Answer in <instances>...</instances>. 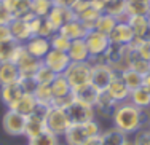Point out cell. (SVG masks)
<instances>
[{"instance_id": "6da1fadb", "label": "cell", "mask_w": 150, "mask_h": 145, "mask_svg": "<svg viewBox=\"0 0 150 145\" xmlns=\"http://www.w3.org/2000/svg\"><path fill=\"white\" fill-rule=\"evenodd\" d=\"M149 110V108H147ZM147 110H141L136 105H133L129 101L126 102H120L115 105L112 112V121H113V128H117L121 132H125L126 136L129 134H136L137 131H141L142 128H145V112Z\"/></svg>"}, {"instance_id": "7a4b0ae2", "label": "cell", "mask_w": 150, "mask_h": 145, "mask_svg": "<svg viewBox=\"0 0 150 145\" xmlns=\"http://www.w3.org/2000/svg\"><path fill=\"white\" fill-rule=\"evenodd\" d=\"M45 123H46V131L56 134L58 137H61V136L64 137V134H66L67 131H69V128L72 126V121H70L66 108L54 107V105L46 108Z\"/></svg>"}, {"instance_id": "3957f363", "label": "cell", "mask_w": 150, "mask_h": 145, "mask_svg": "<svg viewBox=\"0 0 150 145\" xmlns=\"http://www.w3.org/2000/svg\"><path fill=\"white\" fill-rule=\"evenodd\" d=\"M101 134V128H99V123L96 120L83 125H72L69 128L66 134H64V139H66L67 145H83L88 139L96 137Z\"/></svg>"}, {"instance_id": "277c9868", "label": "cell", "mask_w": 150, "mask_h": 145, "mask_svg": "<svg viewBox=\"0 0 150 145\" xmlns=\"http://www.w3.org/2000/svg\"><path fill=\"white\" fill-rule=\"evenodd\" d=\"M91 69H93V62H70V65L67 67V70L62 73L66 77V80L69 81L70 88L78 89L81 86H86L91 83Z\"/></svg>"}, {"instance_id": "5b68a950", "label": "cell", "mask_w": 150, "mask_h": 145, "mask_svg": "<svg viewBox=\"0 0 150 145\" xmlns=\"http://www.w3.org/2000/svg\"><path fill=\"white\" fill-rule=\"evenodd\" d=\"M85 43H86L88 53L91 56V61H96V59L104 58V54L107 53V49L110 48V40L109 37L94 29H90L88 34L85 35Z\"/></svg>"}, {"instance_id": "8992f818", "label": "cell", "mask_w": 150, "mask_h": 145, "mask_svg": "<svg viewBox=\"0 0 150 145\" xmlns=\"http://www.w3.org/2000/svg\"><path fill=\"white\" fill-rule=\"evenodd\" d=\"M115 75L117 73H115V70L112 69V65L105 64V62H93L91 84L99 91V93H105V89L109 88L110 81L113 80Z\"/></svg>"}, {"instance_id": "52a82bcc", "label": "cell", "mask_w": 150, "mask_h": 145, "mask_svg": "<svg viewBox=\"0 0 150 145\" xmlns=\"http://www.w3.org/2000/svg\"><path fill=\"white\" fill-rule=\"evenodd\" d=\"M26 120H27V116L18 113L16 110L8 108L6 113L3 115V120H2L3 131L8 136H13V137L24 136L26 134Z\"/></svg>"}, {"instance_id": "ba28073f", "label": "cell", "mask_w": 150, "mask_h": 145, "mask_svg": "<svg viewBox=\"0 0 150 145\" xmlns=\"http://www.w3.org/2000/svg\"><path fill=\"white\" fill-rule=\"evenodd\" d=\"M15 64L18 65L19 69V73L21 77H34L35 72L38 70V67L42 65V61L27 53V49L24 48V45H21L19 49H18V54L15 58Z\"/></svg>"}, {"instance_id": "9c48e42d", "label": "cell", "mask_w": 150, "mask_h": 145, "mask_svg": "<svg viewBox=\"0 0 150 145\" xmlns=\"http://www.w3.org/2000/svg\"><path fill=\"white\" fill-rule=\"evenodd\" d=\"M43 64L48 67L50 70L56 73V75H62L64 72L67 70V67L70 65V58L66 51H58V49H50L48 54L43 58Z\"/></svg>"}, {"instance_id": "30bf717a", "label": "cell", "mask_w": 150, "mask_h": 145, "mask_svg": "<svg viewBox=\"0 0 150 145\" xmlns=\"http://www.w3.org/2000/svg\"><path fill=\"white\" fill-rule=\"evenodd\" d=\"M66 110H67V115H69L72 125H83V123L93 121V120H94V115H96L94 107L85 105V104L77 102V101H74Z\"/></svg>"}, {"instance_id": "8fae6325", "label": "cell", "mask_w": 150, "mask_h": 145, "mask_svg": "<svg viewBox=\"0 0 150 145\" xmlns=\"http://www.w3.org/2000/svg\"><path fill=\"white\" fill-rule=\"evenodd\" d=\"M134 38V32L126 21H118L113 30L109 34L110 45H115V46H129Z\"/></svg>"}, {"instance_id": "7c38bea8", "label": "cell", "mask_w": 150, "mask_h": 145, "mask_svg": "<svg viewBox=\"0 0 150 145\" xmlns=\"http://www.w3.org/2000/svg\"><path fill=\"white\" fill-rule=\"evenodd\" d=\"M45 112L46 107H38L32 115L27 116L26 120V134L24 136L27 139H34V137L40 136L42 132L46 131V123H45Z\"/></svg>"}, {"instance_id": "4fadbf2b", "label": "cell", "mask_w": 150, "mask_h": 145, "mask_svg": "<svg viewBox=\"0 0 150 145\" xmlns=\"http://www.w3.org/2000/svg\"><path fill=\"white\" fill-rule=\"evenodd\" d=\"M105 94L112 99L115 104H120V102H126L129 101V94L131 91L128 89V86L125 84V81L121 80V77L117 73L115 77H113V80L110 81L109 88L105 89Z\"/></svg>"}, {"instance_id": "5bb4252c", "label": "cell", "mask_w": 150, "mask_h": 145, "mask_svg": "<svg viewBox=\"0 0 150 145\" xmlns=\"http://www.w3.org/2000/svg\"><path fill=\"white\" fill-rule=\"evenodd\" d=\"M74 18H75V15H74L72 8L59 5V3H54V6L51 8V11H50V15L46 16V19L50 21V24H51L56 30H59L64 24L69 23V21L74 19Z\"/></svg>"}, {"instance_id": "9a60e30c", "label": "cell", "mask_w": 150, "mask_h": 145, "mask_svg": "<svg viewBox=\"0 0 150 145\" xmlns=\"http://www.w3.org/2000/svg\"><path fill=\"white\" fill-rule=\"evenodd\" d=\"M8 27H10V32H11V38L21 45H24L29 38L34 37L26 18H13V21L8 24Z\"/></svg>"}, {"instance_id": "2e32d148", "label": "cell", "mask_w": 150, "mask_h": 145, "mask_svg": "<svg viewBox=\"0 0 150 145\" xmlns=\"http://www.w3.org/2000/svg\"><path fill=\"white\" fill-rule=\"evenodd\" d=\"M24 48L27 49V53H30L34 58L43 61V58L48 54V51L51 49V43H50V38L40 37V35H34L32 38L24 43Z\"/></svg>"}, {"instance_id": "e0dca14e", "label": "cell", "mask_w": 150, "mask_h": 145, "mask_svg": "<svg viewBox=\"0 0 150 145\" xmlns=\"http://www.w3.org/2000/svg\"><path fill=\"white\" fill-rule=\"evenodd\" d=\"M88 30H90V27H88L83 21H80L78 18H74L69 23L64 24L58 32L66 35L69 40H78V38H85V35L88 34Z\"/></svg>"}, {"instance_id": "ac0fdd59", "label": "cell", "mask_w": 150, "mask_h": 145, "mask_svg": "<svg viewBox=\"0 0 150 145\" xmlns=\"http://www.w3.org/2000/svg\"><path fill=\"white\" fill-rule=\"evenodd\" d=\"M38 107H40V105L37 104V99L34 97V94L24 93L23 96L11 105V110H16L18 113H21V115H24V116H29L37 110Z\"/></svg>"}, {"instance_id": "d6986e66", "label": "cell", "mask_w": 150, "mask_h": 145, "mask_svg": "<svg viewBox=\"0 0 150 145\" xmlns=\"http://www.w3.org/2000/svg\"><path fill=\"white\" fill-rule=\"evenodd\" d=\"M23 94H24V89H23V86L19 84V81L11 83V84H3V86H0V99H2V102L8 108H11V105L15 104Z\"/></svg>"}, {"instance_id": "ffe728a7", "label": "cell", "mask_w": 150, "mask_h": 145, "mask_svg": "<svg viewBox=\"0 0 150 145\" xmlns=\"http://www.w3.org/2000/svg\"><path fill=\"white\" fill-rule=\"evenodd\" d=\"M72 93H74V97H75L77 102H81V104L90 105V107H94L96 102H98V99H99V96H101V93H99L91 83L86 84V86L78 88V89H74Z\"/></svg>"}, {"instance_id": "44dd1931", "label": "cell", "mask_w": 150, "mask_h": 145, "mask_svg": "<svg viewBox=\"0 0 150 145\" xmlns=\"http://www.w3.org/2000/svg\"><path fill=\"white\" fill-rule=\"evenodd\" d=\"M67 54H69V58L72 62H88V61H91V56H90V53H88L86 43H85L83 38L72 40Z\"/></svg>"}, {"instance_id": "7402d4cb", "label": "cell", "mask_w": 150, "mask_h": 145, "mask_svg": "<svg viewBox=\"0 0 150 145\" xmlns=\"http://www.w3.org/2000/svg\"><path fill=\"white\" fill-rule=\"evenodd\" d=\"M21 73L15 62H2L0 64V86L3 84H11L19 81Z\"/></svg>"}, {"instance_id": "603a6c76", "label": "cell", "mask_w": 150, "mask_h": 145, "mask_svg": "<svg viewBox=\"0 0 150 145\" xmlns=\"http://www.w3.org/2000/svg\"><path fill=\"white\" fill-rule=\"evenodd\" d=\"M102 145H131L128 142V136L125 132H121L117 128H110L99 134Z\"/></svg>"}, {"instance_id": "cb8c5ba5", "label": "cell", "mask_w": 150, "mask_h": 145, "mask_svg": "<svg viewBox=\"0 0 150 145\" xmlns=\"http://www.w3.org/2000/svg\"><path fill=\"white\" fill-rule=\"evenodd\" d=\"M19 46H21V43H18L13 38L0 42V64L2 62H13L15 61Z\"/></svg>"}, {"instance_id": "d4e9b609", "label": "cell", "mask_w": 150, "mask_h": 145, "mask_svg": "<svg viewBox=\"0 0 150 145\" xmlns=\"http://www.w3.org/2000/svg\"><path fill=\"white\" fill-rule=\"evenodd\" d=\"M51 91H53V97H54V101H58V99H62V97H67L72 94V88H70L69 81L66 80V77L64 75H56V78L51 81ZM53 101V102H54Z\"/></svg>"}, {"instance_id": "484cf974", "label": "cell", "mask_w": 150, "mask_h": 145, "mask_svg": "<svg viewBox=\"0 0 150 145\" xmlns=\"http://www.w3.org/2000/svg\"><path fill=\"white\" fill-rule=\"evenodd\" d=\"M13 18H26L30 15V0H3Z\"/></svg>"}, {"instance_id": "4316f807", "label": "cell", "mask_w": 150, "mask_h": 145, "mask_svg": "<svg viewBox=\"0 0 150 145\" xmlns=\"http://www.w3.org/2000/svg\"><path fill=\"white\" fill-rule=\"evenodd\" d=\"M117 23H118V19H117L115 16H112V15H109V13L104 11V13H101V15H99L98 19H96L93 29L109 37V34L113 30V27L117 26Z\"/></svg>"}, {"instance_id": "83f0119b", "label": "cell", "mask_w": 150, "mask_h": 145, "mask_svg": "<svg viewBox=\"0 0 150 145\" xmlns=\"http://www.w3.org/2000/svg\"><path fill=\"white\" fill-rule=\"evenodd\" d=\"M129 102L137 108H141V110H147V108H150V91L144 86L131 91Z\"/></svg>"}, {"instance_id": "f1b7e54d", "label": "cell", "mask_w": 150, "mask_h": 145, "mask_svg": "<svg viewBox=\"0 0 150 145\" xmlns=\"http://www.w3.org/2000/svg\"><path fill=\"white\" fill-rule=\"evenodd\" d=\"M32 94L37 99V104L40 105V107L48 108L53 105L54 97H53V91H51V86H50V84H37V88H35V91Z\"/></svg>"}, {"instance_id": "f546056e", "label": "cell", "mask_w": 150, "mask_h": 145, "mask_svg": "<svg viewBox=\"0 0 150 145\" xmlns=\"http://www.w3.org/2000/svg\"><path fill=\"white\" fill-rule=\"evenodd\" d=\"M118 75L121 77V80L125 81V84L128 86L129 91H134V89H137V88H141L142 83H144V77L133 69H126V70H123V72H120Z\"/></svg>"}, {"instance_id": "4dcf8cb0", "label": "cell", "mask_w": 150, "mask_h": 145, "mask_svg": "<svg viewBox=\"0 0 150 145\" xmlns=\"http://www.w3.org/2000/svg\"><path fill=\"white\" fill-rule=\"evenodd\" d=\"M54 6V2L51 0H30V15L37 18H46Z\"/></svg>"}, {"instance_id": "1f68e13d", "label": "cell", "mask_w": 150, "mask_h": 145, "mask_svg": "<svg viewBox=\"0 0 150 145\" xmlns=\"http://www.w3.org/2000/svg\"><path fill=\"white\" fill-rule=\"evenodd\" d=\"M54 78H56V73L53 70H50L43 62H42V65L38 67V70L34 75V80L37 84H51V81Z\"/></svg>"}, {"instance_id": "d6a6232c", "label": "cell", "mask_w": 150, "mask_h": 145, "mask_svg": "<svg viewBox=\"0 0 150 145\" xmlns=\"http://www.w3.org/2000/svg\"><path fill=\"white\" fill-rule=\"evenodd\" d=\"M29 145H61V142H59V137L56 134L50 132V131H45L40 136L30 139Z\"/></svg>"}, {"instance_id": "836d02e7", "label": "cell", "mask_w": 150, "mask_h": 145, "mask_svg": "<svg viewBox=\"0 0 150 145\" xmlns=\"http://www.w3.org/2000/svg\"><path fill=\"white\" fill-rule=\"evenodd\" d=\"M50 43H51V48L53 49H58V51H66L67 53V51H69L70 43H72V40H69L66 35H62L61 32H56L51 38H50Z\"/></svg>"}, {"instance_id": "e575fe53", "label": "cell", "mask_w": 150, "mask_h": 145, "mask_svg": "<svg viewBox=\"0 0 150 145\" xmlns=\"http://www.w3.org/2000/svg\"><path fill=\"white\" fill-rule=\"evenodd\" d=\"M129 69H133V70H136V72H139L142 77H144V75H147V73L150 72V62L145 61V59L137 58V56L134 54V56H133V61H131Z\"/></svg>"}, {"instance_id": "d590c367", "label": "cell", "mask_w": 150, "mask_h": 145, "mask_svg": "<svg viewBox=\"0 0 150 145\" xmlns=\"http://www.w3.org/2000/svg\"><path fill=\"white\" fill-rule=\"evenodd\" d=\"M131 145H150V129L142 128L141 131H137Z\"/></svg>"}, {"instance_id": "8d00e7d4", "label": "cell", "mask_w": 150, "mask_h": 145, "mask_svg": "<svg viewBox=\"0 0 150 145\" xmlns=\"http://www.w3.org/2000/svg\"><path fill=\"white\" fill-rule=\"evenodd\" d=\"M11 21H13V15L10 13V10L6 8L3 0H0V24H6V26H8Z\"/></svg>"}, {"instance_id": "74e56055", "label": "cell", "mask_w": 150, "mask_h": 145, "mask_svg": "<svg viewBox=\"0 0 150 145\" xmlns=\"http://www.w3.org/2000/svg\"><path fill=\"white\" fill-rule=\"evenodd\" d=\"M11 38V32H10V27L6 24H0V42L8 40Z\"/></svg>"}, {"instance_id": "f35d334b", "label": "cell", "mask_w": 150, "mask_h": 145, "mask_svg": "<svg viewBox=\"0 0 150 145\" xmlns=\"http://www.w3.org/2000/svg\"><path fill=\"white\" fill-rule=\"evenodd\" d=\"M83 145H102V144H101V137H99V136L91 137V139H88Z\"/></svg>"}, {"instance_id": "ab89813d", "label": "cell", "mask_w": 150, "mask_h": 145, "mask_svg": "<svg viewBox=\"0 0 150 145\" xmlns=\"http://www.w3.org/2000/svg\"><path fill=\"white\" fill-rule=\"evenodd\" d=\"M145 16H147V19H149V23H150V5H149V10H147V15H145Z\"/></svg>"}, {"instance_id": "60d3db41", "label": "cell", "mask_w": 150, "mask_h": 145, "mask_svg": "<svg viewBox=\"0 0 150 145\" xmlns=\"http://www.w3.org/2000/svg\"><path fill=\"white\" fill-rule=\"evenodd\" d=\"M51 2H54V3H58V2H59V0H51Z\"/></svg>"}]
</instances>
